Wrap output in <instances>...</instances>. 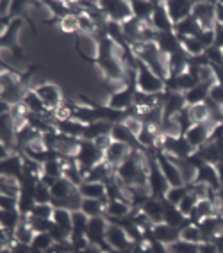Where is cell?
<instances>
[{"label": "cell", "instance_id": "cell-1", "mask_svg": "<svg viewBox=\"0 0 223 253\" xmlns=\"http://www.w3.org/2000/svg\"><path fill=\"white\" fill-rule=\"evenodd\" d=\"M139 61V59H137ZM136 89L139 93L152 96H159L166 91V82L161 77H157L148 66L143 63H137V79H136Z\"/></svg>", "mask_w": 223, "mask_h": 253}, {"label": "cell", "instance_id": "cell-2", "mask_svg": "<svg viewBox=\"0 0 223 253\" xmlns=\"http://www.w3.org/2000/svg\"><path fill=\"white\" fill-rule=\"evenodd\" d=\"M75 161H77V164L82 168L84 175H88V171H89L91 168L104 163L105 159H104V152H102L93 141L81 139V148H79V154H77V157H75Z\"/></svg>", "mask_w": 223, "mask_h": 253}, {"label": "cell", "instance_id": "cell-3", "mask_svg": "<svg viewBox=\"0 0 223 253\" xmlns=\"http://www.w3.org/2000/svg\"><path fill=\"white\" fill-rule=\"evenodd\" d=\"M105 244L111 252H116V250H131L134 246V241L129 237V234L125 232L123 226H120L118 223H111L109 228H107V234H105Z\"/></svg>", "mask_w": 223, "mask_h": 253}, {"label": "cell", "instance_id": "cell-4", "mask_svg": "<svg viewBox=\"0 0 223 253\" xmlns=\"http://www.w3.org/2000/svg\"><path fill=\"white\" fill-rule=\"evenodd\" d=\"M32 89L36 91L38 96H40V98L43 100V104L46 105V109L52 111V113H55V111L64 104L63 93H61V89H59L57 84L45 82V84H40V86L32 87Z\"/></svg>", "mask_w": 223, "mask_h": 253}, {"label": "cell", "instance_id": "cell-5", "mask_svg": "<svg viewBox=\"0 0 223 253\" xmlns=\"http://www.w3.org/2000/svg\"><path fill=\"white\" fill-rule=\"evenodd\" d=\"M100 9L107 16L109 22L123 23L129 18H132L131 2H120V0H109V2H98Z\"/></svg>", "mask_w": 223, "mask_h": 253}, {"label": "cell", "instance_id": "cell-6", "mask_svg": "<svg viewBox=\"0 0 223 253\" xmlns=\"http://www.w3.org/2000/svg\"><path fill=\"white\" fill-rule=\"evenodd\" d=\"M146 185H148V189H150V195L154 196V198H159V200H164L168 189L172 187L155 161L150 164V168H148V182H146Z\"/></svg>", "mask_w": 223, "mask_h": 253}, {"label": "cell", "instance_id": "cell-7", "mask_svg": "<svg viewBox=\"0 0 223 253\" xmlns=\"http://www.w3.org/2000/svg\"><path fill=\"white\" fill-rule=\"evenodd\" d=\"M213 130L214 126L207 123H195L189 130L184 134V137L187 139V143L193 146V150H200L202 146H205L213 139Z\"/></svg>", "mask_w": 223, "mask_h": 253}, {"label": "cell", "instance_id": "cell-8", "mask_svg": "<svg viewBox=\"0 0 223 253\" xmlns=\"http://www.w3.org/2000/svg\"><path fill=\"white\" fill-rule=\"evenodd\" d=\"M193 18L200 23L202 29H214L216 22V2H195Z\"/></svg>", "mask_w": 223, "mask_h": 253}, {"label": "cell", "instance_id": "cell-9", "mask_svg": "<svg viewBox=\"0 0 223 253\" xmlns=\"http://www.w3.org/2000/svg\"><path fill=\"white\" fill-rule=\"evenodd\" d=\"M132 146L131 145H125V143H118V141H113L109 146H107V150L104 152V159L105 163L109 164L113 169H116V168L122 166L125 161H127L129 157L132 155Z\"/></svg>", "mask_w": 223, "mask_h": 253}, {"label": "cell", "instance_id": "cell-10", "mask_svg": "<svg viewBox=\"0 0 223 253\" xmlns=\"http://www.w3.org/2000/svg\"><path fill=\"white\" fill-rule=\"evenodd\" d=\"M107 228H109V221H107L104 216L89 217V223H88V232H86L88 241H89L91 244H96V246H104ZM105 246H107V244H105Z\"/></svg>", "mask_w": 223, "mask_h": 253}, {"label": "cell", "instance_id": "cell-11", "mask_svg": "<svg viewBox=\"0 0 223 253\" xmlns=\"http://www.w3.org/2000/svg\"><path fill=\"white\" fill-rule=\"evenodd\" d=\"M155 163L159 166V169L163 171V175L166 176V180L172 187H178V185H184L182 182V176H180V171H178L177 164L173 163V159L168 157V155H164L161 152L157 157H155Z\"/></svg>", "mask_w": 223, "mask_h": 253}, {"label": "cell", "instance_id": "cell-12", "mask_svg": "<svg viewBox=\"0 0 223 253\" xmlns=\"http://www.w3.org/2000/svg\"><path fill=\"white\" fill-rule=\"evenodd\" d=\"M164 7L168 11L172 22L178 23V22H182V20H186L187 16H191L195 2H187V0H170V2H164Z\"/></svg>", "mask_w": 223, "mask_h": 253}, {"label": "cell", "instance_id": "cell-13", "mask_svg": "<svg viewBox=\"0 0 223 253\" xmlns=\"http://www.w3.org/2000/svg\"><path fill=\"white\" fill-rule=\"evenodd\" d=\"M150 25L157 32H173L175 23L170 18L168 11L164 7V2H155L154 13H152V18H150Z\"/></svg>", "mask_w": 223, "mask_h": 253}, {"label": "cell", "instance_id": "cell-14", "mask_svg": "<svg viewBox=\"0 0 223 253\" xmlns=\"http://www.w3.org/2000/svg\"><path fill=\"white\" fill-rule=\"evenodd\" d=\"M77 189H79L77 185H73L72 182H68L64 176L59 178V180L52 185V205H54V207H63L64 202H66L73 193H77Z\"/></svg>", "mask_w": 223, "mask_h": 253}, {"label": "cell", "instance_id": "cell-15", "mask_svg": "<svg viewBox=\"0 0 223 253\" xmlns=\"http://www.w3.org/2000/svg\"><path fill=\"white\" fill-rule=\"evenodd\" d=\"M155 45H157V48H159L164 55H168V57L173 54H177L178 50H182V46H180V38H178L175 32H157Z\"/></svg>", "mask_w": 223, "mask_h": 253}, {"label": "cell", "instance_id": "cell-16", "mask_svg": "<svg viewBox=\"0 0 223 253\" xmlns=\"http://www.w3.org/2000/svg\"><path fill=\"white\" fill-rule=\"evenodd\" d=\"M77 48L86 59L98 61V55H100V41L96 40L95 34H81L77 40Z\"/></svg>", "mask_w": 223, "mask_h": 253}, {"label": "cell", "instance_id": "cell-17", "mask_svg": "<svg viewBox=\"0 0 223 253\" xmlns=\"http://www.w3.org/2000/svg\"><path fill=\"white\" fill-rule=\"evenodd\" d=\"M134 95L136 93L131 87H123V89L113 93L105 105L111 109H116V111H122V113H127V109H131L134 105Z\"/></svg>", "mask_w": 223, "mask_h": 253}, {"label": "cell", "instance_id": "cell-18", "mask_svg": "<svg viewBox=\"0 0 223 253\" xmlns=\"http://www.w3.org/2000/svg\"><path fill=\"white\" fill-rule=\"evenodd\" d=\"M198 228L202 232V239L204 241H214L220 234H223V225H222V216L214 214V216L204 217L198 223ZM202 241V243H204Z\"/></svg>", "mask_w": 223, "mask_h": 253}, {"label": "cell", "instance_id": "cell-19", "mask_svg": "<svg viewBox=\"0 0 223 253\" xmlns=\"http://www.w3.org/2000/svg\"><path fill=\"white\" fill-rule=\"evenodd\" d=\"M152 239L170 246L180 239V230L166 225V223H157V225H152Z\"/></svg>", "mask_w": 223, "mask_h": 253}, {"label": "cell", "instance_id": "cell-20", "mask_svg": "<svg viewBox=\"0 0 223 253\" xmlns=\"http://www.w3.org/2000/svg\"><path fill=\"white\" fill-rule=\"evenodd\" d=\"M27 91L29 89L25 87V84L18 79V81H14L13 84H9V86L2 87V102L9 104L11 107L20 105L23 102V96H25Z\"/></svg>", "mask_w": 223, "mask_h": 253}, {"label": "cell", "instance_id": "cell-21", "mask_svg": "<svg viewBox=\"0 0 223 253\" xmlns=\"http://www.w3.org/2000/svg\"><path fill=\"white\" fill-rule=\"evenodd\" d=\"M141 212L148 217V221H150L152 225L163 223L164 221V204H163V200L150 196V198L146 200L145 204L141 205Z\"/></svg>", "mask_w": 223, "mask_h": 253}, {"label": "cell", "instance_id": "cell-22", "mask_svg": "<svg viewBox=\"0 0 223 253\" xmlns=\"http://www.w3.org/2000/svg\"><path fill=\"white\" fill-rule=\"evenodd\" d=\"M55 130L63 134V136H68V137H77V139H82L84 136V128L86 125H82L81 122L77 120H73V118H68V120H57L54 122Z\"/></svg>", "mask_w": 223, "mask_h": 253}, {"label": "cell", "instance_id": "cell-23", "mask_svg": "<svg viewBox=\"0 0 223 253\" xmlns=\"http://www.w3.org/2000/svg\"><path fill=\"white\" fill-rule=\"evenodd\" d=\"M79 193L82 198H91V200H104L107 202V187L102 182H89L84 180L79 185Z\"/></svg>", "mask_w": 223, "mask_h": 253}, {"label": "cell", "instance_id": "cell-24", "mask_svg": "<svg viewBox=\"0 0 223 253\" xmlns=\"http://www.w3.org/2000/svg\"><path fill=\"white\" fill-rule=\"evenodd\" d=\"M163 204H164V221L163 223L173 226V228H178V230H182L187 223H191L180 211H178V207L170 205L166 200H163Z\"/></svg>", "mask_w": 223, "mask_h": 253}, {"label": "cell", "instance_id": "cell-25", "mask_svg": "<svg viewBox=\"0 0 223 253\" xmlns=\"http://www.w3.org/2000/svg\"><path fill=\"white\" fill-rule=\"evenodd\" d=\"M23 175V159L22 155H7L2 159V176H9V178H18Z\"/></svg>", "mask_w": 223, "mask_h": 253}, {"label": "cell", "instance_id": "cell-26", "mask_svg": "<svg viewBox=\"0 0 223 253\" xmlns=\"http://www.w3.org/2000/svg\"><path fill=\"white\" fill-rule=\"evenodd\" d=\"M132 214V205L125 200H107L105 204V216H109L111 219H123Z\"/></svg>", "mask_w": 223, "mask_h": 253}, {"label": "cell", "instance_id": "cell-27", "mask_svg": "<svg viewBox=\"0 0 223 253\" xmlns=\"http://www.w3.org/2000/svg\"><path fill=\"white\" fill-rule=\"evenodd\" d=\"M196 182H200V184H205L209 185L211 189H220V185H222V182H220V175H218V169H216V166H213V164H202L200 168H198V175H196Z\"/></svg>", "mask_w": 223, "mask_h": 253}, {"label": "cell", "instance_id": "cell-28", "mask_svg": "<svg viewBox=\"0 0 223 253\" xmlns=\"http://www.w3.org/2000/svg\"><path fill=\"white\" fill-rule=\"evenodd\" d=\"M111 128H113V123L105 122V120H96V122L89 123L84 128V141H96L102 136H111Z\"/></svg>", "mask_w": 223, "mask_h": 253}, {"label": "cell", "instance_id": "cell-29", "mask_svg": "<svg viewBox=\"0 0 223 253\" xmlns=\"http://www.w3.org/2000/svg\"><path fill=\"white\" fill-rule=\"evenodd\" d=\"M23 107H25V111H27L29 114H38V116H45L46 113H48V109H46V105L43 104V100L38 96V93L34 89H29L27 93H25V96H23Z\"/></svg>", "mask_w": 223, "mask_h": 253}, {"label": "cell", "instance_id": "cell-30", "mask_svg": "<svg viewBox=\"0 0 223 253\" xmlns=\"http://www.w3.org/2000/svg\"><path fill=\"white\" fill-rule=\"evenodd\" d=\"M173 32H175L180 40H182V38H196L202 32V27H200V23L196 22L191 14V16H187V18L182 20V22L175 23Z\"/></svg>", "mask_w": 223, "mask_h": 253}, {"label": "cell", "instance_id": "cell-31", "mask_svg": "<svg viewBox=\"0 0 223 253\" xmlns=\"http://www.w3.org/2000/svg\"><path fill=\"white\" fill-rule=\"evenodd\" d=\"M155 2H145V0H136V2H131V9L132 16L137 18L143 23H150L152 13H154Z\"/></svg>", "mask_w": 223, "mask_h": 253}, {"label": "cell", "instance_id": "cell-32", "mask_svg": "<svg viewBox=\"0 0 223 253\" xmlns=\"http://www.w3.org/2000/svg\"><path fill=\"white\" fill-rule=\"evenodd\" d=\"M209 93H211V86L207 84H196L193 89H189L187 93H184L186 96V102L187 105H195V104H205L207 100H209Z\"/></svg>", "mask_w": 223, "mask_h": 253}, {"label": "cell", "instance_id": "cell-33", "mask_svg": "<svg viewBox=\"0 0 223 253\" xmlns=\"http://www.w3.org/2000/svg\"><path fill=\"white\" fill-rule=\"evenodd\" d=\"M111 139L118 141V143H125V145H131L132 148L137 145V137L134 136L123 123L113 125V128H111Z\"/></svg>", "mask_w": 223, "mask_h": 253}, {"label": "cell", "instance_id": "cell-34", "mask_svg": "<svg viewBox=\"0 0 223 253\" xmlns=\"http://www.w3.org/2000/svg\"><path fill=\"white\" fill-rule=\"evenodd\" d=\"M52 223L57 225L59 228L66 230L70 235H72V226H73V212L68 211V209H61V207H55L54 211V216H52Z\"/></svg>", "mask_w": 223, "mask_h": 253}, {"label": "cell", "instance_id": "cell-35", "mask_svg": "<svg viewBox=\"0 0 223 253\" xmlns=\"http://www.w3.org/2000/svg\"><path fill=\"white\" fill-rule=\"evenodd\" d=\"M105 204L104 200H91V198H84L82 200L81 211L86 214L88 217H98L105 214Z\"/></svg>", "mask_w": 223, "mask_h": 253}, {"label": "cell", "instance_id": "cell-36", "mask_svg": "<svg viewBox=\"0 0 223 253\" xmlns=\"http://www.w3.org/2000/svg\"><path fill=\"white\" fill-rule=\"evenodd\" d=\"M180 46H182V50L186 52L187 57H200V55L205 54V46L202 45V41L198 40V36L196 38H182L180 40Z\"/></svg>", "mask_w": 223, "mask_h": 253}, {"label": "cell", "instance_id": "cell-37", "mask_svg": "<svg viewBox=\"0 0 223 253\" xmlns=\"http://www.w3.org/2000/svg\"><path fill=\"white\" fill-rule=\"evenodd\" d=\"M14 235V241L16 243H23V244H32V241H34V235H36V232L32 230V226L27 223V219H25V216H23V221L20 223L16 228H14L13 232Z\"/></svg>", "mask_w": 223, "mask_h": 253}, {"label": "cell", "instance_id": "cell-38", "mask_svg": "<svg viewBox=\"0 0 223 253\" xmlns=\"http://www.w3.org/2000/svg\"><path fill=\"white\" fill-rule=\"evenodd\" d=\"M23 221V216L20 211H0V223L2 228L14 232V228Z\"/></svg>", "mask_w": 223, "mask_h": 253}, {"label": "cell", "instance_id": "cell-39", "mask_svg": "<svg viewBox=\"0 0 223 253\" xmlns=\"http://www.w3.org/2000/svg\"><path fill=\"white\" fill-rule=\"evenodd\" d=\"M187 113L191 116L193 123H207L211 116V109L205 104H195V105H187Z\"/></svg>", "mask_w": 223, "mask_h": 253}, {"label": "cell", "instance_id": "cell-40", "mask_svg": "<svg viewBox=\"0 0 223 253\" xmlns=\"http://www.w3.org/2000/svg\"><path fill=\"white\" fill-rule=\"evenodd\" d=\"M180 239L182 241H187V243H195V244H200L202 241V232L200 228H198V225H195V223H187L186 226H184L182 230H180Z\"/></svg>", "mask_w": 223, "mask_h": 253}, {"label": "cell", "instance_id": "cell-41", "mask_svg": "<svg viewBox=\"0 0 223 253\" xmlns=\"http://www.w3.org/2000/svg\"><path fill=\"white\" fill-rule=\"evenodd\" d=\"M189 193V187L187 185H178V187H170L168 193H166V196H164V200L168 202L170 205H175V207H178V204L182 202L184 198H186V195Z\"/></svg>", "mask_w": 223, "mask_h": 253}, {"label": "cell", "instance_id": "cell-42", "mask_svg": "<svg viewBox=\"0 0 223 253\" xmlns=\"http://www.w3.org/2000/svg\"><path fill=\"white\" fill-rule=\"evenodd\" d=\"M34 202L36 204H52V187H48L43 182H38L34 189Z\"/></svg>", "mask_w": 223, "mask_h": 253}, {"label": "cell", "instance_id": "cell-43", "mask_svg": "<svg viewBox=\"0 0 223 253\" xmlns=\"http://www.w3.org/2000/svg\"><path fill=\"white\" fill-rule=\"evenodd\" d=\"M54 239H52L50 232H40V234L34 235V241H32V246L45 253L46 250H50L54 246Z\"/></svg>", "mask_w": 223, "mask_h": 253}, {"label": "cell", "instance_id": "cell-44", "mask_svg": "<svg viewBox=\"0 0 223 253\" xmlns=\"http://www.w3.org/2000/svg\"><path fill=\"white\" fill-rule=\"evenodd\" d=\"M54 211H55V207L52 204H36L29 216L40 217V219H52V216H54Z\"/></svg>", "mask_w": 223, "mask_h": 253}, {"label": "cell", "instance_id": "cell-45", "mask_svg": "<svg viewBox=\"0 0 223 253\" xmlns=\"http://www.w3.org/2000/svg\"><path fill=\"white\" fill-rule=\"evenodd\" d=\"M170 253H200L198 252V244L187 243V241L178 239L177 243H173L168 246Z\"/></svg>", "mask_w": 223, "mask_h": 253}, {"label": "cell", "instance_id": "cell-46", "mask_svg": "<svg viewBox=\"0 0 223 253\" xmlns=\"http://www.w3.org/2000/svg\"><path fill=\"white\" fill-rule=\"evenodd\" d=\"M25 219H27V223L32 226V230L36 232V234H40V232H50L52 228V219H40V217H32V216H25Z\"/></svg>", "mask_w": 223, "mask_h": 253}, {"label": "cell", "instance_id": "cell-47", "mask_svg": "<svg viewBox=\"0 0 223 253\" xmlns=\"http://www.w3.org/2000/svg\"><path fill=\"white\" fill-rule=\"evenodd\" d=\"M196 204H198V198H196L191 191H189V193L186 195V198L178 204V211H180V212H182L186 217H189V214L193 212V209L196 207Z\"/></svg>", "mask_w": 223, "mask_h": 253}, {"label": "cell", "instance_id": "cell-48", "mask_svg": "<svg viewBox=\"0 0 223 253\" xmlns=\"http://www.w3.org/2000/svg\"><path fill=\"white\" fill-rule=\"evenodd\" d=\"M59 23H61V29H63L64 32H77L79 31V16H75V14L64 16Z\"/></svg>", "mask_w": 223, "mask_h": 253}, {"label": "cell", "instance_id": "cell-49", "mask_svg": "<svg viewBox=\"0 0 223 253\" xmlns=\"http://www.w3.org/2000/svg\"><path fill=\"white\" fill-rule=\"evenodd\" d=\"M198 40L202 41V45L205 46V50L214 46L216 45V34H214V29H202V32L198 34Z\"/></svg>", "mask_w": 223, "mask_h": 253}, {"label": "cell", "instance_id": "cell-50", "mask_svg": "<svg viewBox=\"0 0 223 253\" xmlns=\"http://www.w3.org/2000/svg\"><path fill=\"white\" fill-rule=\"evenodd\" d=\"M0 209L2 211H18V196H0Z\"/></svg>", "mask_w": 223, "mask_h": 253}, {"label": "cell", "instance_id": "cell-51", "mask_svg": "<svg viewBox=\"0 0 223 253\" xmlns=\"http://www.w3.org/2000/svg\"><path fill=\"white\" fill-rule=\"evenodd\" d=\"M209 98L213 100L214 104L223 105V86H220V84H214V86L211 87Z\"/></svg>", "mask_w": 223, "mask_h": 253}, {"label": "cell", "instance_id": "cell-52", "mask_svg": "<svg viewBox=\"0 0 223 253\" xmlns=\"http://www.w3.org/2000/svg\"><path fill=\"white\" fill-rule=\"evenodd\" d=\"M11 253H32V244H23V243H16L14 241L9 246Z\"/></svg>", "mask_w": 223, "mask_h": 253}, {"label": "cell", "instance_id": "cell-53", "mask_svg": "<svg viewBox=\"0 0 223 253\" xmlns=\"http://www.w3.org/2000/svg\"><path fill=\"white\" fill-rule=\"evenodd\" d=\"M146 244H148V248L152 250V253H170L168 246H166V244H163V243H159V241L152 239V241H148Z\"/></svg>", "mask_w": 223, "mask_h": 253}, {"label": "cell", "instance_id": "cell-54", "mask_svg": "<svg viewBox=\"0 0 223 253\" xmlns=\"http://www.w3.org/2000/svg\"><path fill=\"white\" fill-rule=\"evenodd\" d=\"M198 252L200 253H218V248L214 241H204V243L198 244Z\"/></svg>", "mask_w": 223, "mask_h": 253}, {"label": "cell", "instance_id": "cell-55", "mask_svg": "<svg viewBox=\"0 0 223 253\" xmlns=\"http://www.w3.org/2000/svg\"><path fill=\"white\" fill-rule=\"evenodd\" d=\"M214 34H216V46L223 48V25H216L214 27Z\"/></svg>", "mask_w": 223, "mask_h": 253}, {"label": "cell", "instance_id": "cell-56", "mask_svg": "<svg viewBox=\"0 0 223 253\" xmlns=\"http://www.w3.org/2000/svg\"><path fill=\"white\" fill-rule=\"evenodd\" d=\"M216 22L223 25V2H216Z\"/></svg>", "mask_w": 223, "mask_h": 253}, {"label": "cell", "instance_id": "cell-57", "mask_svg": "<svg viewBox=\"0 0 223 253\" xmlns=\"http://www.w3.org/2000/svg\"><path fill=\"white\" fill-rule=\"evenodd\" d=\"M214 244H216V248H218V252H223V234H220L216 239H214Z\"/></svg>", "mask_w": 223, "mask_h": 253}, {"label": "cell", "instance_id": "cell-58", "mask_svg": "<svg viewBox=\"0 0 223 253\" xmlns=\"http://www.w3.org/2000/svg\"><path fill=\"white\" fill-rule=\"evenodd\" d=\"M216 169H218V175H220V182L223 184V161L222 163L216 164Z\"/></svg>", "mask_w": 223, "mask_h": 253}, {"label": "cell", "instance_id": "cell-59", "mask_svg": "<svg viewBox=\"0 0 223 253\" xmlns=\"http://www.w3.org/2000/svg\"><path fill=\"white\" fill-rule=\"evenodd\" d=\"M0 253H11V250L9 248H2V252Z\"/></svg>", "mask_w": 223, "mask_h": 253}, {"label": "cell", "instance_id": "cell-60", "mask_svg": "<svg viewBox=\"0 0 223 253\" xmlns=\"http://www.w3.org/2000/svg\"><path fill=\"white\" fill-rule=\"evenodd\" d=\"M222 225H223V216H222Z\"/></svg>", "mask_w": 223, "mask_h": 253}, {"label": "cell", "instance_id": "cell-61", "mask_svg": "<svg viewBox=\"0 0 223 253\" xmlns=\"http://www.w3.org/2000/svg\"><path fill=\"white\" fill-rule=\"evenodd\" d=\"M104 253H113V252H104Z\"/></svg>", "mask_w": 223, "mask_h": 253}, {"label": "cell", "instance_id": "cell-62", "mask_svg": "<svg viewBox=\"0 0 223 253\" xmlns=\"http://www.w3.org/2000/svg\"><path fill=\"white\" fill-rule=\"evenodd\" d=\"M218 253H223V252H218Z\"/></svg>", "mask_w": 223, "mask_h": 253}]
</instances>
